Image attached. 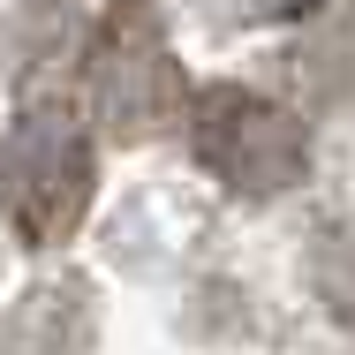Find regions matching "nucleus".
<instances>
[{
	"mask_svg": "<svg viewBox=\"0 0 355 355\" xmlns=\"http://www.w3.org/2000/svg\"><path fill=\"white\" fill-rule=\"evenodd\" d=\"M91 137L61 98H38L0 144V212L23 242H61L91 205Z\"/></svg>",
	"mask_w": 355,
	"mask_h": 355,
	"instance_id": "f257e3e1",
	"label": "nucleus"
},
{
	"mask_svg": "<svg viewBox=\"0 0 355 355\" xmlns=\"http://www.w3.org/2000/svg\"><path fill=\"white\" fill-rule=\"evenodd\" d=\"M197 151L205 166L242 182V189H287L302 174V129L287 121L272 98L250 91H212L197 114Z\"/></svg>",
	"mask_w": 355,
	"mask_h": 355,
	"instance_id": "f03ea898",
	"label": "nucleus"
}]
</instances>
